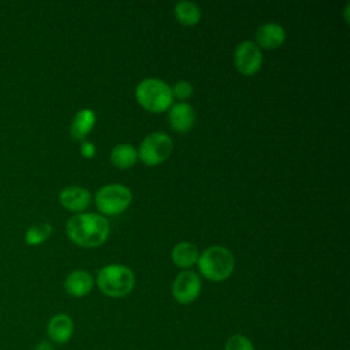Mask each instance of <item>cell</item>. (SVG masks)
Instances as JSON below:
<instances>
[{
	"mask_svg": "<svg viewBox=\"0 0 350 350\" xmlns=\"http://www.w3.org/2000/svg\"><path fill=\"white\" fill-rule=\"evenodd\" d=\"M66 232L74 243L82 247H96L105 242L109 223L97 213H79L68 219Z\"/></svg>",
	"mask_w": 350,
	"mask_h": 350,
	"instance_id": "cell-1",
	"label": "cell"
},
{
	"mask_svg": "<svg viewBox=\"0 0 350 350\" xmlns=\"http://www.w3.org/2000/svg\"><path fill=\"white\" fill-rule=\"evenodd\" d=\"M200 272L212 282L227 279L235 267L232 253L223 246H211L205 249L197 260Z\"/></svg>",
	"mask_w": 350,
	"mask_h": 350,
	"instance_id": "cell-2",
	"label": "cell"
},
{
	"mask_svg": "<svg viewBox=\"0 0 350 350\" xmlns=\"http://www.w3.org/2000/svg\"><path fill=\"white\" fill-rule=\"evenodd\" d=\"M135 97L138 104L153 113H160L172 105V92L164 81L156 78H146L135 88Z\"/></svg>",
	"mask_w": 350,
	"mask_h": 350,
	"instance_id": "cell-3",
	"label": "cell"
},
{
	"mask_svg": "<svg viewBox=\"0 0 350 350\" xmlns=\"http://www.w3.org/2000/svg\"><path fill=\"white\" fill-rule=\"evenodd\" d=\"M135 283L134 273L124 265L111 264L101 268L97 273V286L103 294L119 298L127 295Z\"/></svg>",
	"mask_w": 350,
	"mask_h": 350,
	"instance_id": "cell-4",
	"label": "cell"
},
{
	"mask_svg": "<svg viewBox=\"0 0 350 350\" xmlns=\"http://www.w3.org/2000/svg\"><path fill=\"white\" fill-rule=\"evenodd\" d=\"M129 187L118 183L103 186L96 194V205L105 215H119L127 209L131 202Z\"/></svg>",
	"mask_w": 350,
	"mask_h": 350,
	"instance_id": "cell-5",
	"label": "cell"
},
{
	"mask_svg": "<svg viewBox=\"0 0 350 350\" xmlns=\"http://www.w3.org/2000/svg\"><path fill=\"white\" fill-rule=\"evenodd\" d=\"M172 148L174 145L170 135L157 131L145 137L137 153L144 164L153 167L167 160L172 152Z\"/></svg>",
	"mask_w": 350,
	"mask_h": 350,
	"instance_id": "cell-6",
	"label": "cell"
},
{
	"mask_svg": "<svg viewBox=\"0 0 350 350\" xmlns=\"http://www.w3.org/2000/svg\"><path fill=\"white\" fill-rule=\"evenodd\" d=\"M234 64L242 75L256 74L262 64V55L260 48L252 41L241 42L234 52Z\"/></svg>",
	"mask_w": 350,
	"mask_h": 350,
	"instance_id": "cell-7",
	"label": "cell"
},
{
	"mask_svg": "<svg viewBox=\"0 0 350 350\" xmlns=\"http://www.w3.org/2000/svg\"><path fill=\"white\" fill-rule=\"evenodd\" d=\"M201 291V279L193 271L180 272L172 283V297L179 304L193 302Z\"/></svg>",
	"mask_w": 350,
	"mask_h": 350,
	"instance_id": "cell-8",
	"label": "cell"
},
{
	"mask_svg": "<svg viewBox=\"0 0 350 350\" xmlns=\"http://www.w3.org/2000/svg\"><path fill=\"white\" fill-rule=\"evenodd\" d=\"M46 334L53 345L67 343L74 334V321L66 313L52 316L46 324Z\"/></svg>",
	"mask_w": 350,
	"mask_h": 350,
	"instance_id": "cell-9",
	"label": "cell"
},
{
	"mask_svg": "<svg viewBox=\"0 0 350 350\" xmlns=\"http://www.w3.org/2000/svg\"><path fill=\"white\" fill-rule=\"evenodd\" d=\"M196 112L187 103H176L170 107L168 122L171 129L178 133H187L194 126Z\"/></svg>",
	"mask_w": 350,
	"mask_h": 350,
	"instance_id": "cell-10",
	"label": "cell"
},
{
	"mask_svg": "<svg viewBox=\"0 0 350 350\" xmlns=\"http://www.w3.org/2000/svg\"><path fill=\"white\" fill-rule=\"evenodd\" d=\"M59 201L67 211L81 212L90 204V193L79 186H68L60 191Z\"/></svg>",
	"mask_w": 350,
	"mask_h": 350,
	"instance_id": "cell-11",
	"label": "cell"
},
{
	"mask_svg": "<svg viewBox=\"0 0 350 350\" xmlns=\"http://www.w3.org/2000/svg\"><path fill=\"white\" fill-rule=\"evenodd\" d=\"M93 288V278L83 269H77L68 273L64 280V290L68 295L79 298L88 295Z\"/></svg>",
	"mask_w": 350,
	"mask_h": 350,
	"instance_id": "cell-12",
	"label": "cell"
},
{
	"mask_svg": "<svg viewBox=\"0 0 350 350\" xmlns=\"http://www.w3.org/2000/svg\"><path fill=\"white\" fill-rule=\"evenodd\" d=\"M286 38V33L284 29L278 25V23H264L262 26L258 27L257 33H256V40L257 42L267 49H273L278 48L283 44Z\"/></svg>",
	"mask_w": 350,
	"mask_h": 350,
	"instance_id": "cell-13",
	"label": "cell"
},
{
	"mask_svg": "<svg viewBox=\"0 0 350 350\" xmlns=\"http://www.w3.org/2000/svg\"><path fill=\"white\" fill-rule=\"evenodd\" d=\"M96 123V115L92 109H81L72 119L71 127H70V134L74 139L82 141L94 127Z\"/></svg>",
	"mask_w": 350,
	"mask_h": 350,
	"instance_id": "cell-14",
	"label": "cell"
},
{
	"mask_svg": "<svg viewBox=\"0 0 350 350\" xmlns=\"http://www.w3.org/2000/svg\"><path fill=\"white\" fill-rule=\"evenodd\" d=\"M198 249L196 245L190 242H180L174 246L171 258L176 267L180 268H189L194 265L198 260Z\"/></svg>",
	"mask_w": 350,
	"mask_h": 350,
	"instance_id": "cell-15",
	"label": "cell"
},
{
	"mask_svg": "<svg viewBox=\"0 0 350 350\" xmlns=\"http://www.w3.org/2000/svg\"><path fill=\"white\" fill-rule=\"evenodd\" d=\"M111 163L120 170H126L133 167L138 160V153L135 148L129 144H119L111 152Z\"/></svg>",
	"mask_w": 350,
	"mask_h": 350,
	"instance_id": "cell-16",
	"label": "cell"
},
{
	"mask_svg": "<svg viewBox=\"0 0 350 350\" xmlns=\"http://www.w3.org/2000/svg\"><path fill=\"white\" fill-rule=\"evenodd\" d=\"M174 14L176 16V19L186 26H193L197 25L200 18H201V11L200 7L193 3V1H179L176 3L175 8H174Z\"/></svg>",
	"mask_w": 350,
	"mask_h": 350,
	"instance_id": "cell-17",
	"label": "cell"
},
{
	"mask_svg": "<svg viewBox=\"0 0 350 350\" xmlns=\"http://www.w3.org/2000/svg\"><path fill=\"white\" fill-rule=\"evenodd\" d=\"M52 234V226L48 223H38L29 227L25 232V242L30 246L44 243Z\"/></svg>",
	"mask_w": 350,
	"mask_h": 350,
	"instance_id": "cell-18",
	"label": "cell"
},
{
	"mask_svg": "<svg viewBox=\"0 0 350 350\" xmlns=\"http://www.w3.org/2000/svg\"><path fill=\"white\" fill-rule=\"evenodd\" d=\"M224 350H254V346L247 336L242 334H234L226 340Z\"/></svg>",
	"mask_w": 350,
	"mask_h": 350,
	"instance_id": "cell-19",
	"label": "cell"
},
{
	"mask_svg": "<svg viewBox=\"0 0 350 350\" xmlns=\"http://www.w3.org/2000/svg\"><path fill=\"white\" fill-rule=\"evenodd\" d=\"M171 92H172V97H176L179 100H186L193 94V86L187 81H179L171 88Z\"/></svg>",
	"mask_w": 350,
	"mask_h": 350,
	"instance_id": "cell-20",
	"label": "cell"
},
{
	"mask_svg": "<svg viewBox=\"0 0 350 350\" xmlns=\"http://www.w3.org/2000/svg\"><path fill=\"white\" fill-rule=\"evenodd\" d=\"M96 153V146L94 144L89 142V141H83L81 144V154L85 157V159H92Z\"/></svg>",
	"mask_w": 350,
	"mask_h": 350,
	"instance_id": "cell-21",
	"label": "cell"
},
{
	"mask_svg": "<svg viewBox=\"0 0 350 350\" xmlns=\"http://www.w3.org/2000/svg\"><path fill=\"white\" fill-rule=\"evenodd\" d=\"M34 350H55V346L51 340H40L34 346Z\"/></svg>",
	"mask_w": 350,
	"mask_h": 350,
	"instance_id": "cell-22",
	"label": "cell"
}]
</instances>
